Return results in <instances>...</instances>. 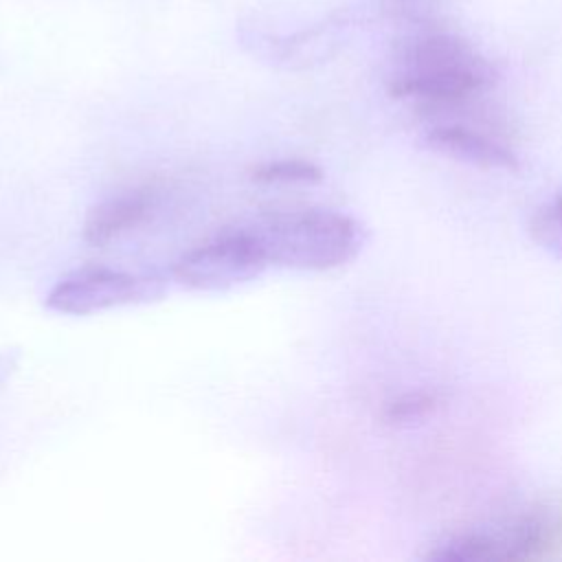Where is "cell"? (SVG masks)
Segmentation results:
<instances>
[{
	"instance_id": "cell-6",
	"label": "cell",
	"mask_w": 562,
	"mask_h": 562,
	"mask_svg": "<svg viewBox=\"0 0 562 562\" xmlns=\"http://www.w3.org/2000/svg\"><path fill=\"white\" fill-rule=\"evenodd\" d=\"M162 290V283L154 277L90 266L61 277L46 294V305L59 314L88 316L121 305L154 301Z\"/></svg>"
},
{
	"instance_id": "cell-5",
	"label": "cell",
	"mask_w": 562,
	"mask_h": 562,
	"mask_svg": "<svg viewBox=\"0 0 562 562\" xmlns=\"http://www.w3.org/2000/svg\"><path fill=\"white\" fill-rule=\"evenodd\" d=\"M268 261L246 226L226 228L187 250L173 266V277L191 290H228L257 279Z\"/></svg>"
},
{
	"instance_id": "cell-10",
	"label": "cell",
	"mask_w": 562,
	"mask_h": 562,
	"mask_svg": "<svg viewBox=\"0 0 562 562\" xmlns=\"http://www.w3.org/2000/svg\"><path fill=\"white\" fill-rule=\"evenodd\" d=\"M250 178L261 184H316L323 180V171L305 158H281L257 165Z\"/></svg>"
},
{
	"instance_id": "cell-9",
	"label": "cell",
	"mask_w": 562,
	"mask_h": 562,
	"mask_svg": "<svg viewBox=\"0 0 562 562\" xmlns=\"http://www.w3.org/2000/svg\"><path fill=\"white\" fill-rule=\"evenodd\" d=\"M443 391L432 386H415L408 391H400L382 404V422L393 428H417L432 419L441 404Z\"/></svg>"
},
{
	"instance_id": "cell-3",
	"label": "cell",
	"mask_w": 562,
	"mask_h": 562,
	"mask_svg": "<svg viewBox=\"0 0 562 562\" xmlns=\"http://www.w3.org/2000/svg\"><path fill=\"white\" fill-rule=\"evenodd\" d=\"M562 544V503L536 501L492 522L472 525L437 540L428 560L448 562H527Z\"/></svg>"
},
{
	"instance_id": "cell-12",
	"label": "cell",
	"mask_w": 562,
	"mask_h": 562,
	"mask_svg": "<svg viewBox=\"0 0 562 562\" xmlns=\"http://www.w3.org/2000/svg\"><path fill=\"white\" fill-rule=\"evenodd\" d=\"M384 15L406 24H426L435 22V13L441 4V0H375Z\"/></svg>"
},
{
	"instance_id": "cell-8",
	"label": "cell",
	"mask_w": 562,
	"mask_h": 562,
	"mask_svg": "<svg viewBox=\"0 0 562 562\" xmlns=\"http://www.w3.org/2000/svg\"><path fill=\"white\" fill-rule=\"evenodd\" d=\"M156 206L158 200L151 189H134L112 195L88 211L81 237L88 246H108L112 239L145 224L154 215Z\"/></svg>"
},
{
	"instance_id": "cell-2",
	"label": "cell",
	"mask_w": 562,
	"mask_h": 562,
	"mask_svg": "<svg viewBox=\"0 0 562 562\" xmlns=\"http://www.w3.org/2000/svg\"><path fill=\"white\" fill-rule=\"evenodd\" d=\"M268 266L325 272L356 259L364 244L362 224L334 209H294L257 217L246 226Z\"/></svg>"
},
{
	"instance_id": "cell-13",
	"label": "cell",
	"mask_w": 562,
	"mask_h": 562,
	"mask_svg": "<svg viewBox=\"0 0 562 562\" xmlns=\"http://www.w3.org/2000/svg\"><path fill=\"white\" fill-rule=\"evenodd\" d=\"M18 356L11 351H0V386L4 384V380L11 375V371L15 369Z\"/></svg>"
},
{
	"instance_id": "cell-4",
	"label": "cell",
	"mask_w": 562,
	"mask_h": 562,
	"mask_svg": "<svg viewBox=\"0 0 562 562\" xmlns=\"http://www.w3.org/2000/svg\"><path fill=\"white\" fill-rule=\"evenodd\" d=\"M422 119L428 149L485 171H518L520 158L501 123L485 114L483 101L428 112Z\"/></svg>"
},
{
	"instance_id": "cell-11",
	"label": "cell",
	"mask_w": 562,
	"mask_h": 562,
	"mask_svg": "<svg viewBox=\"0 0 562 562\" xmlns=\"http://www.w3.org/2000/svg\"><path fill=\"white\" fill-rule=\"evenodd\" d=\"M529 233L540 248L562 259V191H558L533 211L529 220Z\"/></svg>"
},
{
	"instance_id": "cell-1",
	"label": "cell",
	"mask_w": 562,
	"mask_h": 562,
	"mask_svg": "<svg viewBox=\"0 0 562 562\" xmlns=\"http://www.w3.org/2000/svg\"><path fill=\"white\" fill-rule=\"evenodd\" d=\"M496 86V68L463 35L437 22L408 26L397 42L386 90L419 114L483 101Z\"/></svg>"
},
{
	"instance_id": "cell-7",
	"label": "cell",
	"mask_w": 562,
	"mask_h": 562,
	"mask_svg": "<svg viewBox=\"0 0 562 562\" xmlns=\"http://www.w3.org/2000/svg\"><path fill=\"white\" fill-rule=\"evenodd\" d=\"M351 26L353 15L347 11H336L292 33H279L248 24L241 26V42L252 55L268 61L270 66L299 70L334 57L338 48L345 46Z\"/></svg>"
}]
</instances>
